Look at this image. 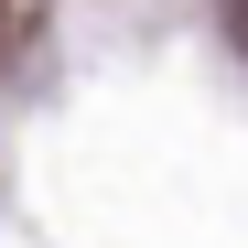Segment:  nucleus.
Listing matches in <instances>:
<instances>
[{
    "instance_id": "obj_1",
    "label": "nucleus",
    "mask_w": 248,
    "mask_h": 248,
    "mask_svg": "<svg viewBox=\"0 0 248 248\" xmlns=\"http://www.w3.org/2000/svg\"><path fill=\"white\" fill-rule=\"evenodd\" d=\"M227 11H237V32H248V0H227Z\"/></svg>"
}]
</instances>
